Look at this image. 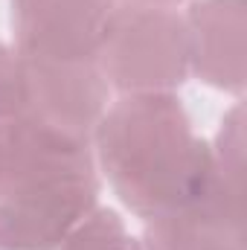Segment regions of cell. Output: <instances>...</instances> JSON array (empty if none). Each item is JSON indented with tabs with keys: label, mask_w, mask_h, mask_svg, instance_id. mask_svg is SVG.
<instances>
[{
	"label": "cell",
	"mask_w": 247,
	"mask_h": 250,
	"mask_svg": "<svg viewBox=\"0 0 247 250\" xmlns=\"http://www.w3.org/2000/svg\"><path fill=\"white\" fill-rule=\"evenodd\" d=\"M117 0H9L15 53L29 62H96Z\"/></svg>",
	"instance_id": "cell-5"
},
{
	"label": "cell",
	"mask_w": 247,
	"mask_h": 250,
	"mask_svg": "<svg viewBox=\"0 0 247 250\" xmlns=\"http://www.w3.org/2000/svg\"><path fill=\"white\" fill-rule=\"evenodd\" d=\"M189 73L242 99L247 87V0H189Z\"/></svg>",
	"instance_id": "cell-7"
},
{
	"label": "cell",
	"mask_w": 247,
	"mask_h": 250,
	"mask_svg": "<svg viewBox=\"0 0 247 250\" xmlns=\"http://www.w3.org/2000/svg\"><path fill=\"white\" fill-rule=\"evenodd\" d=\"M123 3H140V6H166V9H175L178 3H186V0H123Z\"/></svg>",
	"instance_id": "cell-12"
},
{
	"label": "cell",
	"mask_w": 247,
	"mask_h": 250,
	"mask_svg": "<svg viewBox=\"0 0 247 250\" xmlns=\"http://www.w3.org/2000/svg\"><path fill=\"white\" fill-rule=\"evenodd\" d=\"M23 114V67L21 56L0 44V123Z\"/></svg>",
	"instance_id": "cell-11"
},
{
	"label": "cell",
	"mask_w": 247,
	"mask_h": 250,
	"mask_svg": "<svg viewBox=\"0 0 247 250\" xmlns=\"http://www.w3.org/2000/svg\"><path fill=\"white\" fill-rule=\"evenodd\" d=\"M212 148V163L218 175L236 189H245V105L236 102L218 125Z\"/></svg>",
	"instance_id": "cell-10"
},
{
	"label": "cell",
	"mask_w": 247,
	"mask_h": 250,
	"mask_svg": "<svg viewBox=\"0 0 247 250\" xmlns=\"http://www.w3.org/2000/svg\"><path fill=\"white\" fill-rule=\"evenodd\" d=\"M50 134L56 131L32 123L26 117L0 123V195L21 178V172L32 163V157L50 140Z\"/></svg>",
	"instance_id": "cell-8"
},
{
	"label": "cell",
	"mask_w": 247,
	"mask_h": 250,
	"mask_svg": "<svg viewBox=\"0 0 247 250\" xmlns=\"http://www.w3.org/2000/svg\"><path fill=\"white\" fill-rule=\"evenodd\" d=\"M96 64L120 96L175 93L189 73V35L178 9L117 3L102 29Z\"/></svg>",
	"instance_id": "cell-3"
},
{
	"label": "cell",
	"mask_w": 247,
	"mask_h": 250,
	"mask_svg": "<svg viewBox=\"0 0 247 250\" xmlns=\"http://www.w3.org/2000/svg\"><path fill=\"white\" fill-rule=\"evenodd\" d=\"M93 160L140 221L189 201L215 172L212 148L195 134L175 93L120 96L93 131Z\"/></svg>",
	"instance_id": "cell-1"
},
{
	"label": "cell",
	"mask_w": 247,
	"mask_h": 250,
	"mask_svg": "<svg viewBox=\"0 0 247 250\" xmlns=\"http://www.w3.org/2000/svg\"><path fill=\"white\" fill-rule=\"evenodd\" d=\"M23 67V114L26 120L90 143L108 111V82L96 62H29Z\"/></svg>",
	"instance_id": "cell-4"
},
{
	"label": "cell",
	"mask_w": 247,
	"mask_h": 250,
	"mask_svg": "<svg viewBox=\"0 0 247 250\" xmlns=\"http://www.w3.org/2000/svg\"><path fill=\"white\" fill-rule=\"evenodd\" d=\"M93 146L50 134L44 148L0 195V250H56L99 207Z\"/></svg>",
	"instance_id": "cell-2"
},
{
	"label": "cell",
	"mask_w": 247,
	"mask_h": 250,
	"mask_svg": "<svg viewBox=\"0 0 247 250\" xmlns=\"http://www.w3.org/2000/svg\"><path fill=\"white\" fill-rule=\"evenodd\" d=\"M143 224L145 250H245V189L215 169L201 192Z\"/></svg>",
	"instance_id": "cell-6"
},
{
	"label": "cell",
	"mask_w": 247,
	"mask_h": 250,
	"mask_svg": "<svg viewBox=\"0 0 247 250\" xmlns=\"http://www.w3.org/2000/svg\"><path fill=\"white\" fill-rule=\"evenodd\" d=\"M56 250H140V239L131 236L117 209L96 207L64 236Z\"/></svg>",
	"instance_id": "cell-9"
},
{
	"label": "cell",
	"mask_w": 247,
	"mask_h": 250,
	"mask_svg": "<svg viewBox=\"0 0 247 250\" xmlns=\"http://www.w3.org/2000/svg\"><path fill=\"white\" fill-rule=\"evenodd\" d=\"M140 250H145V248H143V245H140Z\"/></svg>",
	"instance_id": "cell-13"
}]
</instances>
